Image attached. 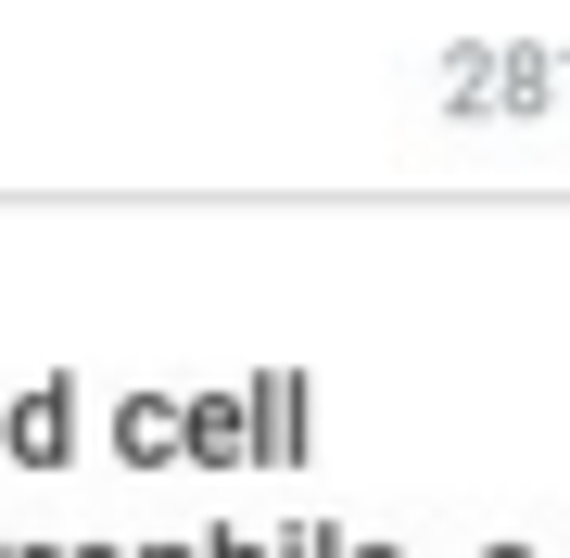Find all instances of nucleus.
<instances>
[{"instance_id":"nucleus-1","label":"nucleus","mask_w":570,"mask_h":558,"mask_svg":"<svg viewBox=\"0 0 570 558\" xmlns=\"http://www.w3.org/2000/svg\"><path fill=\"white\" fill-rule=\"evenodd\" d=\"M63 432H77V381H39L13 419H0V444H13L26 470H51V457H63Z\"/></svg>"},{"instance_id":"nucleus-4","label":"nucleus","mask_w":570,"mask_h":558,"mask_svg":"<svg viewBox=\"0 0 570 558\" xmlns=\"http://www.w3.org/2000/svg\"><path fill=\"white\" fill-rule=\"evenodd\" d=\"M77 558H115V546H77Z\"/></svg>"},{"instance_id":"nucleus-3","label":"nucleus","mask_w":570,"mask_h":558,"mask_svg":"<svg viewBox=\"0 0 570 558\" xmlns=\"http://www.w3.org/2000/svg\"><path fill=\"white\" fill-rule=\"evenodd\" d=\"M165 432H178V419H165V407H115V444H127V457H153Z\"/></svg>"},{"instance_id":"nucleus-2","label":"nucleus","mask_w":570,"mask_h":558,"mask_svg":"<svg viewBox=\"0 0 570 558\" xmlns=\"http://www.w3.org/2000/svg\"><path fill=\"white\" fill-rule=\"evenodd\" d=\"M178 432H190V457H204V470H216V457H242V419H228V407H190Z\"/></svg>"}]
</instances>
